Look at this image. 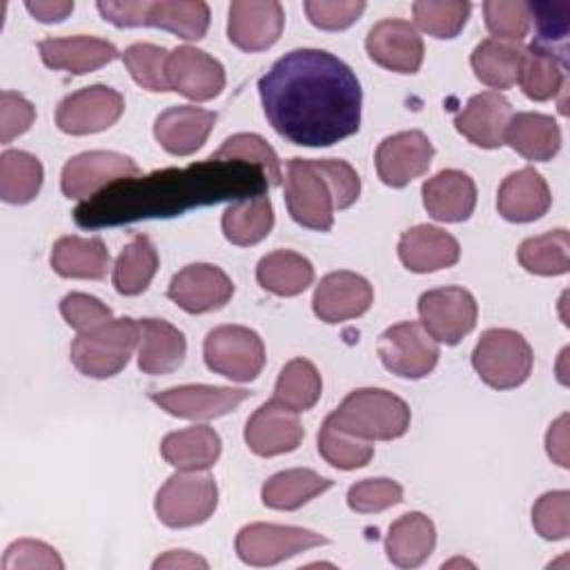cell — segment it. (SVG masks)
Returning a JSON list of instances; mask_svg holds the SVG:
<instances>
[{
	"mask_svg": "<svg viewBox=\"0 0 570 570\" xmlns=\"http://www.w3.org/2000/svg\"><path fill=\"white\" fill-rule=\"evenodd\" d=\"M318 454L338 470H356L363 468L372 461L374 456V445L370 441L356 439L338 428H334L330 421H323L318 430Z\"/></svg>",
	"mask_w": 570,
	"mask_h": 570,
	"instance_id": "45",
	"label": "cell"
},
{
	"mask_svg": "<svg viewBox=\"0 0 570 570\" xmlns=\"http://www.w3.org/2000/svg\"><path fill=\"white\" fill-rule=\"evenodd\" d=\"M374 301V289L367 278L356 272L338 269L321 278L314 289L312 307L323 323H343L363 316Z\"/></svg>",
	"mask_w": 570,
	"mask_h": 570,
	"instance_id": "20",
	"label": "cell"
},
{
	"mask_svg": "<svg viewBox=\"0 0 570 570\" xmlns=\"http://www.w3.org/2000/svg\"><path fill=\"white\" fill-rule=\"evenodd\" d=\"M207 568V561L187 552V550H169L154 561V568Z\"/></svg>",
	"mask_w": 570,
	"mask_h": 570,
	"instance_id": "57",
	"label": "cell"
},
{
	"mask_svg": "<svg viewBox=\"0 0 570 570\" xmlns=\"http://www.w3.org/2000/svg\"><path fill=\"white\" fill-rule=\"evenodd\" d=\"M532 361L530 343L510 327L485 330L472 352V365L479 379L494 390H512L525 383Z\"/></svg>",
	"mask_w": 570,
	"mask_h": 570,
	"instance_id": "6",
	"label": "cell"
},
{
	"mask_svg": "<svg viewBox=\"0 0 570 570\" xmlns=\"http://www.w3.org/2000/svg\"><path fill=\"white\" fill-rule=\"evenodd\" d=\"M258 285L276 296H298L314 281V265L292 249L265 254L256 265Z\"/></svg>",
	"mask_w": 570,
	"mask_h": 570,
	"instance_id": "35",
	"label": "cell"
},
{
	"mask_svg": "<svg viewBox=\"0 0 570 570\" xmlns=\"http://www.w3.org/2000/svg\"><path fill=\"white\" fill-rule=\"evenodd\" d=\"M160 454L176 470H207L220 456V436L209 425L176 430L160 441Z\"/></svg>",
	"mask_w": 570,
	"mask_h": 570,
	"instance_id": "32",
	"label": "cell"
},
{
	"mask_svg": "<svg viewBox=\"0 0 570 570\" xmlns=\"http://www.w3.org/2000/svg\"><path fill=\"white\" fill-rule=\"evenodd\" d=\"M568 414H561L548 430L546 445L550 459H554L561 468H568Z\"/></svg>",
	"mask_w": 570,
	"mask_h": 570,
	"instance_id": "56",
	"label": "cell"
},
{
	"mask_svg": "<svg viewBox=\"0 0 570 570\" xmlns=\"http://www.w3.org/2000/svg\"><path fill=\"white\" fill-rule=\"evenodd\" d=\"M436 546V530L423 512L399 517L385 537V554L399 568H416L428 561Z\"/></svg>",
	"mask_w": 570,
	"mask_h": 570,
	"instance_id": "29",
	"label": "cell"
},
{
	"mask_svg": "<svg viewBox=\"0 0 570 570\" xmlns=\"http://www.w3.org/2000/svg\"><path fill=\"white\" fill-rule=\"evenodd\" d=\"M421 196L423 207L434 220L461 223L474 212L476 185L461 169H443L423 183Z\"/></svg>",
	"mask_w": 570,
	"mask_h": 570,
	"instance_id": "25",
	"label": "cell"
},
{
	"mask_svg": "<svg viewBox=\"0 0 570 570\" xmlns=\"http://www.w3.org/2000/svg\"><path fill=\"white\" fill-rule=\"evenodd\" d=\"M209 158L214 160H245L249 165H256L265 171L269 187L281 185L283 171H281V160L272 145L258 136V134H234L229 136Z\"/></svg>",
	"mask_w": 570,
	"mask_h": 570,
	"instance_id": "43",
	"label": "cell"
},
{
	"mask_svg": "<svg viewBox=\"0 0 570 570\" xmlns=\"http://www.w3.org/2000/svg\"><path fill=\"white\" fill-rule=\"evenodd\" d=\"M419 316L421 325L436 343L456 345L474 330L479 307L465 287L450 285L423 292L419 298Z\"/></svg>",
	"mask_w": 570,
	"mask_h": 570,
	"instance_id": "11",
	"label": "cell"
},
{
	"mask_svg": "<svg viewBox=\"0 0 570 570\" xmlns=\"http://www.w3.org/2000/svg\"><path fill=\"white\" fill-rule=\"evenodd\" d=\"M33 120H36V109L22 94L9 91V89L0 94V142L2 145L29 131Z\"/></svg>",
	"mask_w": 570,
	"mask_h": 570,
	"instance_id": "54",
	"label": "cell"
},
{
	"mask_svg": "<svg viewBox=\"0 0 570 570\" xmlns=\"http://www.w3.org/2000/svg\"><path fill=\"white\" fill-rule=\"evenodd\" d=\"M167 82L169 91L196 102H207L225 89V69L207 51L180 45L169 51Z\"/></svg>",
	"mask_w": 570,
	"mask_h": 570,
	"instance_id": "17",
	"label": "cell"
},
{
	"mask_svg": "<svg viewBox=\"0 0 570 570\" xmlns=\"http://www.w3.org/2000/svg\"><path fill=\"white\" fill-rule=\"evenodd\" d=\"M403 501V488L394 479H363L347 490V505L358 514L383 512Z\"/></svg>",
	"mask_w": 570,
	"mask_h": 570,
	"instance_id": "50",
	"label": "cell"
},
{
	"mask_svg": "<svg viewBox=\"0 0 570 570\" xmlns=\"http://www.w3.org/2000/svg\"><path fill=\"white\" fill-rule=\"evenodd\" d=\"M327 537L296 525L249 523L236 534V554L243 563L265 568L292 559L316 546H325Z\"/></svg>",
	"mask_w": 570,
	"mask_h": 570,
	"instance_id": "9",
	"label": "cell"
},
{
	"mask_svg": "<svg viewBox=\"0 0 570 570\" xmlns=\"http://www.w3.org/2000/svg\"><path fill=\"white\" fill-rule=\"evenodd\" d=\"M367 56L383 69L396 73H416L423 62V38L401 18L379 20L365 38Z\"/></svg>",
	"mask_w": 570,
	"mask_h": 570,
	"instance_id": "19",
	"label": "cell"
},
{
	"mask_svg": "<svg viewBox=\"0 0 570 570\" xmlns=\"http://www.w3.org/2000/svg\"><path fill=\"white\" fill-rule=\"evenodd\" d=\"M131 176H138V165L134 158L118 151L94 149L82 151L65 163L60 174V189L67 198L87 200L111 183Z\"/></svg>",
	"mask_w": 570,
	"mask_h": 570,
	"instance_id": "13",
	"label": "cell"
},
{
	"mask_svg": "<svg viewBox=\"0 0 570 570\" xmlns=\"http://www.w3.org/2000/svg\"><path fill=\"white\" fill-rule=\"evenodd\" d=\"M249 396L243 387L227 385H178L151 392V401L171 416L189 421H212L234 412Z\"/></svg>",
	"mask_w": 570,
	"mask_h": 570,
	"instance_id": "15",
	"label": "cell"
},
{
	"mask_svg": "<svg viewBox=\"0 0 570 570\" xmlns=\"http://www.w3.org/2000/svg\"><path fill=\"white\" fill-rule=\"evenodd\" d=\"M528 7H530V20H534V29H537L534 45L550 51H554V45L563 47L570 31V2L568 0L528 2Z\"/></svg>",
	"mask_w": 570,
	"mask_h": 570,
	"instance_id": "49",
	"label": "cell"
},
{
	"mask_svg": "<svg viewBox=\"0 0 570 570\" xmlns=\"http://www.w3.org/2000/svg\"><path fill=\"white\" fill-rule=\"evenodd\" d=\"M505 142L528 160L546 163L559 154L561 129L557 120L539 111H519L512 116Z\"/></svg>",
	"mask_w": 570,
	"mask_h": 570,
	"instance_id": "31",
	"label": "cell"
},
{
	"mask_svg": "<svg viewBox=\"0 0 570 570\" xmlns=\"http://www.w3.org/2000/svg\"><path fill=\"white\" fill-rule=\"evenodd\" d=\"M523 53L525 47L519 42L485 38L474 47L470 65L483 85L492 89H510L519 80Z\"/></svg>",
	"mask_w": 570,
	"mask_h": 570,
	"instance_id": "36",
	"label": "cell"
},
{
	"mask_svg": "<svg viewBox=\"0 0 570 570\" xmlns=\"http://www.w3.org/2000/svg\"><path fill=\"white\" fill-rule=\"evenodd\" d=\"M158 269V252L149 236L134 234L114 263V287L122 296L142 294Z\"/></svg>",
	"mask_w": 570,
	"mask_h": 570,
	"instance_id": "37",
	"label": "cell"
},
{
	"mask_svg": "<svg viewBox=\"0 0 570 570\" xmlns=\"http://www.w3.org/2000/svg\"><path fill=\"white\" fill-rule=\"evenodd\" d=\"M24 7L36 20L47 22V24L60 22L73 11V2H67V0H53V2L51 0H36V2L27 0Z\"/></svg>",
	"mask_w": 570,
	"mask_h": 570,
	"instance_id": "55",
	"label": "cell"
},
{
	"mask_svg": "<svg viewBox=\"0 0 570 570\" xmlns=\"http://www.w3.org/2000/svg\"><path fill=\"white\" fill-rule=\"evenodd\" d=\"M321 392L323 381L316 365L307 358H292L283 365L272 399L298 414L312 410L318 403Z\"/></svg>",
	"mask_w": 570,
	"mask_h": 570,
	"instance_id": "41",
	"label": "cell"
},
{
	"mask_svg": "<svg viewBox=\"0 0 570 570\" xmlns=\"http://www.w3.org/2000/svg\"><path fill=\"white\" fill-rule=\"evenodd\" d=\"M550 203L548 183L534 167L508 174L497 194V209L510 223H532L550 209Z\"/></svg>",
	"mask_w": 570,
	"mask_h": 570,
	"instance_id": "27",
	"label": "cell"
},
{
	"mask_svg": "<svg viewBox=\"0 0 570 570\" xmlns=\"http://www.w3.org/2000/svg\"><path fill=\"white\" fill-rule=\"evenodd\" d=\"M307 20L323 31H341L352 27L365 11L363 0H307L303 2Z\"/></svg>",
	"mask_w": 570,
	"mask_h": 570,
	"instance_id": "51",
	"label": "cell"
},
{
	"mask_svg": "<svg viewBox=\"0 0 570 570\" xmlns=\"http://www.w3.org/2000/svg\"><path fill=\"white\" fill-rule=\"evenodd\" d=\"M517 258L530 274L561 276L570 269V236L566 229L530 236L519 245Z\"/></svg>",
	"mask_w": 570,
	"mask_h": 570,
	"instance_id": "42",
	"label": "cell"
},
{
	"mask_svg": "<svg viewBox=\"0 0 570 570\" xmlns=\"http://www.w3.org/2000/svg\"><path fill=\"white\" fill-rule=\"evenodd\" d=\"M285 9L276 0H234L229 4L227 38L247 53L269 49L283 33Z\"/></svg>",
	"mask_w": 570,
	"mask_h": 570,
	"instance_id": "16",
	"label": "cell"
},
{
	"mask_svg": "<svg viewBox=\"0 0 570 570\" xmlns=\"http://www.w3.org/2000/svg\"><path fill=\"white\" fill-rule=\"evenodd\" d=\"M38 51L49 69H62L73 76L91 73L120 56L109 40L94 36L45 38L38 42Z\"/></svg>",
	"mask_w": 570,
	"mask_h": 570,
	"instance_id": "26",
	"label": "cell"
},
{
	"mask_svg": "<svg viewBox=\"0 0 570 570\" xmlns=\"http://www.w3.org/2000/svg\"><path fill=\"white\" fill-rule=\"evenodd\" d=\"M60 314L69 327H73L78 334L89 332L107 321H111V309L96 296L71 292L60 301Z\"/></svg>",
	"mask_w": 570,
	"mask_h": 570,
	"instance_id": "52",
	"label": "cell"
},
{
	"mask_svg": "<svg viewBox=\"0 0 570 570\" xmlns=\"http://www.w3.org/2000/svg\"><path fill=\"white\" fill-rule=\"evenodd\" d=\"M332 488V479L321 476L309 468H292L272 474L261 490V499L272 510L292 512L309 503L314 497Z\"/></svg>",
	"mask_w": 570,
	"mask_h": 570,
	"instance_id": "34",
	"label": "cell"
},
{
	"mask_svg": "<svg viewBox=\"0 0 570 570\" xmlns=\"http://www.w3.org/2000/svg\"><path fill=\"white\" fill-rule=\"evenodd\" d=\"M51 269L62 278L102 281L109 269V252L102 238L62 236L51 247Z\"/></svg>",
	"mask_w": 570,
	"mask_h": 570,
	"instance_id": "30",
	"label": "cell"
},
{
	"mask_svg": "<svg viewBox=\"0 0 570 570\" xmlns=\"http://www.w3.org/2000/svg\"><path fill=\"white\" fill-rule=\"evenodd\" d=\"M485 27L492 38L519 42L530 31V7L523 0H488L483 2Z\"/></svg>",
	"mask_w": 570,
	"mask_h": 570,
	"instance_id": "47",
	"label": "cell"
},
{
	"mask_svg": "<svg viewBox=\"0 0 570 570\" xmlns=\"http://www.w3.org/2000/svg\"><path fill=\"white\" fill-rule=\"evenodd\" d=\"M472 4L463 0H419L412 4L414 22L421 31H425L432 38L448 40L461 33L470 18Z\"/></svg>",
	"mask_w": 570,
	"mask_h": 570,
	"instance_id": "44",
	"label": "cell"
},
{
	"mask_svg": "<svg viewBox=\"0 0 570 570\" xmlns=\"http://www.w3.org/2000/svg\"><path fill=\"white\" fill-rule=\"evenodd\" d=\"M18 568H65L62 559L58 557L56 548L36 541V539H18L13 541L2 557V570H18Z\"/></svg>",
	"mask_w": 570,
	"mask_h": 570,
	"instance_id": "53",
	"label": "cell"
},
{
	"mask_svg": "<svg viewBox=\"0 0 570 570\" xmlns=\"http://www.w3.org/2000/svg\"><path fill=\"white\" fill-rule=\"evenodd\" d=\"M461 247L459 240L434 225H414L401 234L399 258L416 274L439 272L459 263Z\"/></svg>",
	"mask_w": 570,
	"mask_h": 570,
	"instance_id": "24",
	"label": "cell"
},
{
	"mask_svg": "<svg viewBox=\"0 0 570 570\" xmlns=\"http://www.w3.org/2000/svg\"><path fill=\"white\" fill-rule=\"evenodd\" d=\"M234 296L232 278L212 263L183 267L167 287V298L187 314H207L225 307Z\"/></svg>",
	"mask_w": 570,
	"mask_h": 570,
	"instance_id": "14",
	"label": "cell"
},
{
	"mask_svg": "<svg viewBox=\"0 0 570 570\" xmlns=\"http://www.w3.org/2000/svg\"><path fill=\"white\" fill-rule=\"evenodd\" d=\"M563 67H566V60H561L554 51L532 42L530 47H525L517 82L521 85V91L530 100L543 102L554 98L563 89V82H566Z\"/></svg>",
	"mask_w": 570,
	"mask_h": 570,
	"instance_id": "39",
	"label": "cell"
},
{
	"mask_svg": "<svg viewBox=\"0 0 570 570\" xmlns=\"http://www.w3.org/2000/svg\"><path fill=\"white\" fill-rule=\"evenodd\" d=\"M134 82L147 91H169L167 58L169 51L151 42H134L120 53Z\"/></svg>",
	"mask_w": 570,
	"mask_h": 570,
	"instance_id": "46",
	"label": "cell"
},
{
	"mask_svg": "<svg viewBox=\"0 0 570 570\" xmlns=\"http://www.w3.org/2000/svg\"><path fill=\"white\" fill-rule=\"evenodd\" d=\"M225 238L232 245L249 247L261 243L274 227V209L267 196L232 203L220 218Z\"/></svg>",
	"mask_w": 570,
	"mask_h": 570,
	"instance_id": "38",
	"label": "cell"
},
{
	"mask_svg": "<svg viewBox=\"0 0 570 570\" xmlns=\"http://www.w3.org/2000/svg\"><path fill=\"white\" fill-rule=\"evenodd\" d=\"M218 505V488L203 470H178L156 492L154 510L167 528H194L205 523Z\"/></svg>",
	"mask_w": 570,
	"mask_h": 570,
	"instance_id": "7",
	"label": "cell"
},
{
	"mask_svg": "<svg viewBox=\"0 0 570 570\" xmlns=\"http://www.w3.org/2000/svg\"><path fill=\"white\" fill-rule=\"evenodd\" d=\"M410 419V405L394 392L358 387L325 421L363 441H392L407 432Z\"/></svg>",
	"mask_w": 570,
	"mask_h": 570,
	"instance_id": "3",
	"label": "cell"
},
{
	"mask_svg": "<svg viewBox=\"0 0 570 570\" xmlns=\"http://www.w3.org/2000/svg\"><path fill=\"white\" fill-rule=\"evenodd\" d=\"M532 525L548 541L566 539L570 534V492L552 490L541 494L532 505Z\"/></svg>",
	"mask_w": 570,
	"mask_h": 570,
	"instance_id": "48",
	"label": "cell"
},
{
	"mask_svg": "<svg viewBox=\"0 0 570 570\" xmlns=\"http://www.w3.org/2000/svg\"><path fill=\"white\" fill-rule=\"evenodd\" d=\"M205 365L225 379L249 383L265 365L263 338L245 325H218L203 343Z\"/></svg>",
	"mask_w": 570,
	"mask_h": 570,
	"instance_id": "8",
	"label": "cell"
},
{
	"mask_svg": "<svg viewBox=\"0 0 570 570\" xmlns=\"http://www.w3.org/2000/svg\"><path fill=\"white\" fill-rule=\"evenodd\" d=\"M385 370L401 379H423L439 363V343L416 321L390 325L376 345Z\"/></svg>",
	"mask_w": 570,
	"mask_h": 570,
	"instance_id": "10",
	"label": "cell"
},
{
	"mask_svg": "<svg viewBox=\"0 0 570 570\" xmlns=\"http://www.w3.org/2000/svg\"><path fill=\"white\" fill-rule=\"evenodd\" d=\"M432 156L434 147L423 131H399L381 140L374 156L376 174L387 187L399 189L423 176L432 163Z\"/></svg>",
	"mask_w": 570,
	"mask_h": 570,
	"instance_id": "18",
	"label": "cell"
},
{
	"mask_svg": "<svg viewBox=\"0 0 570 570\" xmlns=\"http://www.w3.org/2000/svg\"><path fill=\"white\" fill-rule=\"evenodd\" d=\"M514 111L510 100L499 91H481L472 96L454 116L456 131L472 145L497 149L505 145V131Z\"/></svg>",
	"mask_w": 570,
	"mask_h": 570,
	"instance_id": "22",
	"label": "cell"
},
{
	"mask_svg": "<svg viewBox=\"0 0 570 570\" xmlns=\"http://www.w3.org/2000/svg\"><path fill=\"white\" fill-rule=\"evenodd\" d=\"M138 341V321L129 316L111 318L89 332H80L69 347V356L80 374L91 379H109L129 363Z\"/></svg>",
	"mask_w": 570,
	"mask_h": 570,
	"instance_id": "4",
	"label": "cell"
},
{
	"mask_svg": "<svg viewBox=\"0 0 570 570\" xmlns=\"http://www.w3.org/2000/svg\"><path fill=\"white\" fill-rule=\"evenodd\" d=\"M138 367L145 374L160 376L178 370L187 354L185 334L163 318H140Z\"/></svg>",
	"mask_w": 570,
	"mask_h": 570,
	"instance_id": "28",
	"label": "cell"
},
{
	"mask_svg": "<svg viewBox=\"0 0 570 570\" xmlns=\"http://www.w3.org/2000/svg\"><path fill=\"white\" fill-rule=\"evenodd\" d=\"M285 205L298 225L314 232L332 229L336 196L323 158H292L287 163Z\"/></svg>",
	"mask_w": 570,
	"mask_h": 570,
	"instance_id": "5",
	"label": "cell"
},
{
	"mask_svg": "<svg viewBox=\"0 0 570 570\" xmlns=\"http://www.w3.org/2000/svg\"><path fill=\"white\" fill-rule=\"evenodd\" d=\"M209 4L185 0H145L142 27L165 29L183 40H200L209 29Z\"/></svg>",
	"mask_w": 570,
	"mask_h": 570,
	"instance_id": "33",
	"label": "cell"
},
{
	"mask_svg": "<svg viewBox=\"0 0 570 570\" xmlns=\"http://www.w3.org/2000/svg\"><path fill=\"white\" fill-rule=\"evenodd\" d=\"M216 120H218L216 111L194 107V105H176L165 109L156 118L154 136L167 154L191 156L205 145Z\"/></svg>",
	"mask_w": 570,
	"mask_h": 570,
	"instance_id": "23",
	"label": "cell"
},
{
	"mask_svg": "<svg viewBox=\"0 0 570 570\" xmlns=\"http://www.w3.org/2000/svg\"><path fill=\"white\" fill-rule=\"evenodd\" d=\"M305 436L298 414L274 399L254 410L245 423V443L258 456L294 452Z\"/></svg>",
	"mask_w": 570,
	"mask_h": 570,
	"instance_id": "21",
	"label": "cell"
},
{
	"mask_svg": "<svg viewBox=\"0 0 570 570\" xmlns=\"http://www.w3.org/2000/svg\"><path fill=\"white\" fill-rule=\"evenodd\" d=\"M125 111L120 91L107 85H89L65 96L56 107V125L69 136H89L109 129Z\"/></svg>",
	"mask_w": 570,
	"mask_h": 570,
	"instance_id": "12",
	"label": "cell"
},
{
	"mask_svg": "<svg viewBox=\"0 0 570 570\" xmlns=\"http://www.w3.org/2000/svg\"><path fill=\"white\" fill-rule=\"evenodd\" d=\"M40 160L22 149H4L0 156V198L9 205L31 203L42 187Z\"/></svg>",
	"mask_w": 570,
	"mask_h": 570,
	"instance_id": "40",
	"label": "cell"
},
{
	"mask_svg": "<svg viewBox=\"0 0 570 570\" xmlns=\"http://www.w3.org/2000/svg\"><path fill=\"white\" fill-rule=\"evenodd\" d=\"M265 171L245 160L205 158L187 167L156 169L111 183L73 209L82 229L120 227L147 218H171L194 207L265 196Z\"/></svg>",
	"mask_w": 570,
	"mask_h": 570,
	"instance_id": "2",
	"label": "cell"
},
{
	"mask_svg": "<svg viewBox=\"0 0 570 570\" xmlns=\"http://www.w3.org/2000/svg\"><path fill=\"white\" fill-rule=\"evenodd\" d=\"M263 111L292 145L330 147L361 127L363 91L354 71L323 49H294L258 80Z\"/></svg>",
	"mask_w": 570,
	"mask_h": 570,
	"instance_id": "1",
	"label": "cell"
}]
</instances>
